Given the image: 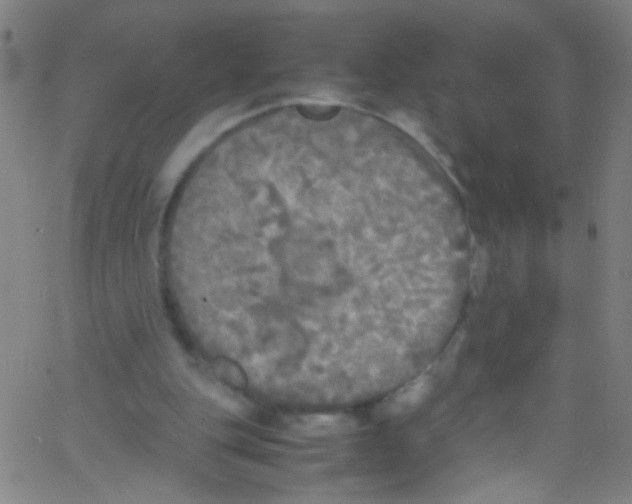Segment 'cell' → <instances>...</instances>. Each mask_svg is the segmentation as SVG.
<instances>
[{
  "mask_svg": "<svg viewBox=\"0 0 632 504\" xmlns=\"http://www.w3.org/2000/svg\"><path fill=\"white\" fill-rule=\"evenodd\" d=\"M431 386V374L425 371L379 402L375 415L381 420H387L413 411L429 394Z\"/></svg>",
  "mask_w": 632,
  "mask_h": 504,
  "instance_id": "cell-1",
  "label": "cell"
},
{
  "mask_svg": "<svg viewBox=\"0 0 632 504\" xmlns=\"http://www.w3.org/2000/svg\"><path fill=\"white\" fill-rule=\"evenodd\" d=\"M290 428L308 437L339 435L352 431L355 420L345 414H307L293 417Z\"/></svg>",
  "mask_w": 632,
  "mask_h": 504,
  "instance_id": "cell-2",
  "label": "cell"
},
{
  "mask_svg": "<svg viewBox=\"0 0 632 504\" xmlns=\"http://www.w3.org/2000/svg\"><path fill=\"white\" fill-rule=\"evenodd\" d=\"M486 270V253L483 250H478L474 258L470 278L471 290L475 295L481 293L483 289L486 277Z\"/></svg>",
  "mask_w": 632,
  "mask_h": 504,
  "instance_id": "cell-3",
  "label": "cell"
}]
</instances>
